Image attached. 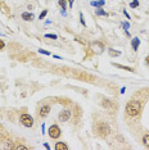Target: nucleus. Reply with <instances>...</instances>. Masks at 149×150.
Masks as SVG:
<instances>
[{
  "instance_id": "obj_1",
  "label": "nucleus",
  "mask_w": 149,
  "mask_h": 150,
  "mask_svg": "<svg viewBox=\"0 0 149 150\" xmlns=\"http://www.w3.org/2000/svg\"><path fill=\"white\" fill-rule=\"evenodd\" d=\"M126 114L130 117V118H138L139 114H140L141 112V104L139 100H135V99H132V100H130L127 104H126Z\"/></svg>"
},
{
  "instance_id": "obj_2",
  "label": "nucleus",
  "mask_w": 149,
  "mask_h": 150,
  "mask_svg": "<svg viewBox=\"0 0 149 150\" xmlns=\"http://www.w3.org/2000/svg\"><path fill=\"white\" fill-rule=\"evenodd\" d=\"M94 131L99 137L106 139V137L111 133V127L108 126V123H106V122H98L96 124H95Z\"/></svg>"
},
{
  "instance_id": "obj_3",
  "label": "nucleus",
  "mask_w": 149,
  "mask_h": 150,
  "mask_svg": "<svg viewBox=\"0 0 149 150\" xmlns=\"http://www.w3.org/2000/svg\"><path fill=\"white\" fill-rule=\"evenodd\" d=\"M72 75L75 76L77 80H80V81H87V82H95V78L94 76L89 75V73H85V72H80V71H73L72 72Z\"/></svg>"
},
{
  "instance_id": "obj_4",
  "label": "nucleus",
  "mask_w": 149,
  "mask_h": 150,
  "mask_svg": "<svg viewBox=\"0 0 149 150\" xmlns=\"http://www.w3.org/2000/svg\"><path fill=\"white\" fill-rule=\"evenodd\" d=\"M100 105H102L106 110H109V112H112V113H115L117 110V108H118L115 101L109 100V99H103V100L100 101Z\"/></svg>"
},
{
  "instance_id": "obj_5",
  "label": "nucleus",
  "mask_w": 149,
  "mask_h": 150,
  "mask_svg": "<svg viewBox=\"0 0 149 150\" xmlns=\"http://www.w3.org/2000/svg\"><path fill=\"white\" fill-rule=\"evenodd\" d=\"M19 121H21V123L23 124L24 127H32L34 126V118L30 116V114H27V113H23L22 116L19 117Z\"/></svg>"
},
{
  "instance_id": "obj_6",
  "label": "nucleus",
  "mask_w": 149,
  "mask_h": 150,
  "mask_svg": "<svg viewBox=\"0 0 149 150\" xmlns=\"http://www.w3.org/2000/svg\"><path fill=\"white\" fill-rule=\"evenodd\" d=\"M48 133H49V136L52 137V139H58L59 136H61V128H59V126H57V124H52V126L49 127V131H48Z\"/></svg>"
},
{
  "instance_id": "obj_7",
  "label": "nucleus",
  "mask_w": 149,
  "mask_h": 150,
  "mask_svg": "<svg viewBox=\"0 0 149 150\" xmlns=\"http://www.w3.org/2000/svg\"><path fill=\"white\" fill-rule=\"evenodd\" d=\"M69 118H71V110L68 109H63L58 116V119L61 122H67V121H69Z\"/></svg>"
},
{
  "instance_id": "obj_8",
  "label": "nucleus",
  "mask_w": 149,
  "mask_h": 150,
  "mask_svg": "<svg viewBox=\"0 0 149 150\" xmlns=\"http://www.w3.org/2000/svg\"><path fill=\"white\" fill-rule=\"evenodd\" d=\"M50 113V105H48V104H44L43 107L39 109V116L41 118H45L48 117V114Z\"/></svg>"
},
{
  "instance_id": "obj_9",
  "label": "nucleus",
  "mask_w": 149,
  "mask_h": 150,
  "mask_svg": "<svg viewBox=\"0 0 149 150\" xmlns=\"http://www.w3.org/2000/svg\"><path fill=\"white\" fill-rule=\"evenodd\" d=\"M91 46H93V50H94V52H96V53H102L103 49H104V45L102 42H98V41H96V42H94Z\"/></svg>"
},
{
  "instance_id": "obj_10",
  "label": "nucleus",
  "mask_w": 149,
  "mask_h": 150,
  "mask_svg": "<svg viewBox=\"0 0 149 150\" xmlns=\"http://www.w3.org/2000/svg\"><path fill=\"white\" fill-rule=\"evenodd\" d=\"M112 66H115L116 68H121V69H123V71H129V72H131V73H135V69L131 68V67H126V66H122V64H117V63H115V62L112 63Z\"/></svg>"
},
{
  "instance_id": "obj_11",
  "label": "nucleus",
  "mask_w": 149,
  "mask_h": 150,
  "mask_svg": "<svg viewBox=\"0 0 149 150\" xmlns=\"http://www.w3.org/2000/svg\"><path fill=\"white\" fill-rule=\"evenodd\" d=\"M139 45H140V39H139V37H134L132 41H131V46H132V49H134L135 52L139 49Z\"/></svg>"
},
{
  "instance_id": "obj_12",
  "label": "nucleus",
  "mask_w": 149,
  "mask_h": 150,
  "mask_svg": "<svg viewBox=\"0 0 149 150\" xmlns=\"http://www.w3.org/2000/svg\"><path fill=\"white\" fill-rule=\"evenodd\" d=\"M12 149H17V150H28L30 148H27V146L23 145V144H13V145H12Z\"/></svg>"
},
{
  "instance_id": "obj_13",
  "label": "nucleus",
  "mask_w": 149,
  "mask_h": 150,
  "mask_svg": "<svg viewBox=\"0 0 149 150\" xmlns=\"http://www.w3.org/2000/svg\"><path fill=\"white\" fill-rule=\"evenodd\" d=\"M22 18H23V21H32L35 17L32 13H26L24 12V13H22Z\"/></svg>"
},
{
  "instance_id": "obj_14",
  "label": "nucleus",
  "mask_w": 149,
  "mask_h": 150,
  "mask_svg": "<svg viewBox=\"0 0 149 150\" xmlns=\"http://www.w3.org/2000/svg\"><path fill=\"white\" fill-rule=\"evenodd\" d=\"M55 149L57 150H67L68 149V145H67V144H64V142H57Z\"/></svg>"
},
{
  "instance_id": "obj_15",
  "label": "nucleus",
  "mask_w": 149,
  "mask_h": 150,
  "mask_svg": "<svg viewBox=\"0 0 149 150\" xmlns=\"http://www.w3.org/2000/svg\"><path fill=\"white\" fill-rule=\"evenodd\" d=\"M90 4L93 5V7H95V8H102V7H104L106 3H104V0H99V1H91Z\"/></svg>"
},
{
  "instance_id": "obj_16",
  "label": "nucleus",
  "mask_w": 149,
  "mask_h": 150,
  "mask_svg": "<svg viewBox=\"0 0 149 150\" xmlns=\"http://www.w3.org/2000/svg\"><path fill=\"white\" fill-rule=\"evenodd\" d=\"M95 14H96V15H104V17H107V15H108V13H107L106 10H103L102 8H98L96 10H95Z\"/></svg>"
},
{
  "instance_id": "obj_17",
  "label": "nucleus",
  "mask_w": 149,
  "mask_h": 150,
  "mask_svg": "<svg viewBox=\"0 0 149 150\" xmlns=\"http://www.w3.org/2000/svg\"><path fill=\"white\" fill-rule=\"evenodd\" d=\"M143 144H144L147 148H149V133H145L143 136Z\"/></svg>"
},
{
  "instance_id": "obj_18",
  "label": "nucleus",
  "mask_w": 149,
  "mask_h": 150,
  "mask_svg": "<svg viewBox=\"0 0 149 150\" xmlns=\"http://www.w3.org/2000/svg\"><path fill=\"white\" fill-rule=\"evenodd\" d=\"M108 53H109L111 56H118V55H121V53H120L118 50H113V49H109Z\"/></svg>"
},
{
  "instance_id": "obj_19",
  "label": "nucleus",
  "mask_w": 149,
  "mask_h": 150,
  "mask_svg": "<svg viewBox=\"0 0 149 150\" xmlns=\"http://www.w3.org/2000/svg\"><path fill=\"white\" fill-rule=\"evenodd\" d=\"M138 7H139V1H138V0H132V1L130 3V8L135 9V8H138Z\"/></svg>"
},
{
  "instance_id": "obj_20",
  "label": "nucleus",
  "mask_w": 149,
  "mask_h": 150,
  "mask_svg": "<svg viewBox=\"0 0 149 150\" xmlns=\"http://www.w3.org/2000/svg\"><path fill=\"white\" fill-rule=\"evenodd\" d=\"M46 14H48V9H44V10L40 13V15H39V19H44V18L46 17Z\"/></svg>"
},
{
  "instance_id": "obj_21",
  "label": "nucleus",
  "mask_w": 149,
  "mask_h": 150,
  "mask_svg": "<svg viewBox=\"0 0 149 150\" xmlns=\"http://www.w3.org/2000/svg\"><path fill=\"white\" fill-rule=\"evenodd\" d=\"M45 37H46V39H52V40L58 39V37H57V35H54V33H46V35H45Z\"/></svg>"
},
{
  "instance_id": "obj_22",
  "label": "nucleus",
  "mask_w": 149,
  "mask_h": 150,
  "mask_svg": "<svg viewBox=\"0 0 149 150\" xmlns=\"http://www.w3.org/2000/svg\"><path fill=\"white\" fill-rule=\"evenodd\" d=\"M59 5H61V8L64 9L67 7V0H59Z\"/></svg>"
},
{
  "instance_id": "obj_23",
  "label": "nucleus",
  "mask_w": 149,
  "mask_h": 150,
  "mask_svg": "<svg viewBox=\"0 0 149 150\" xmlns=\"http://www.w3.org/2000/svg\"><path fill=\"white\" fill-rule=\"evenodd\" d=\"M122 26H123V28H125V31H127L129 28H130V23H129V22H123Z\"/></svg>"
},
{
  "instance_id": "obj_24",
  "label": "nucleus",
  "mask_w": 149,
  "mask_h": 150,
  "mask_svg": "<svg viewBox=\"0 0 149 150\" xmlns=\"http://www.w3.org/2000/svg\"><path fill=\"white\" fill-rule=\"evenodd\" d=\"M0 7H1V10H3V9H4V12H5V13H9V9H7V7H5V5L4 4H3V3H1V4H0Z\"/></svg>"
},
{
  "instance_id": "obj_25",
  "label": "nucleus",
  "mask_w": 149,
  "mask_h": 150,
  "mask_svg": "<svg viewBox=\"0 0 149 150\" xmlns=\"http://www.w3.org/2000/svg\"><path fill=\"white\" fill-rule=\"evenodd\" d=\"M80 21H81V23L84 24V26H86V23H85V19H84V14L80 13Z\"/></svg>"
},
{
  "instance_id": "obj_26",
  "label": "nucleus",
  "mask_w": 149,
  "mask_h": 150,
  "mask_svg": "<svg viewBox=\"0 0 149 150\" xmlns=\"http://www.w3.org/2000/svg\"><path fill=\"white\" fill-rule=\"evenodd\" d=\"M4 47H5L4 41H3V40H0V50H4Z\"/></svg>"
},
{
  "instance_id": "obj_27",
  "label": "nucleus",
  "mask_w": 149,
  "mask_h": 150,
  "mask_svg": "<svg viewBox=\"0 0 149 150\" xmlns=\"http://www.w3.org/2000/svg\"><path fill=\"white\" fill-rule=\"evenodd\" d=\"M39 52H40L41 54H45V55H49V54H50L49 52H46V50H43V49H40V50H39Z\"/></svg>"
},
{
  "instance_id": "obj_28",
  "label": "nucleus",
  "mask_w": 149,
  "mask_h": 150,
  "mask_svg": "<svg viewBox=\"0 0 149 150\" xmlns=\"http://www.w3.org/2000/svg\"><path fill=\"white\" fill-rule=\"evenodd\" d=\"M145 63H147V64L149 66V55L147 56V58H145Z\"/></svg>"
},
{
  "instance_id": "obj_29",
  "label": "nucleus",
  "mask_w": 149,
  "mask_h": 150,
  "mask_svg": "<svg viewBox=\"0 0 149 150\" xmlns=\"http://www.w3.org/2000/svg\"><path fill=\"white\" fill-rule=\"evenodd\" d=\"M123 13H125V15H126V18H130V15H129V13L126 10H123Z\"/></svg>"
},
{
  "instance_id": "obj_30",
  "label": "nucleus",
  "mask_w": 149,
  "mask_h": 150,
  "mask_svg": "<svg viewBox=\"0 0 149 150\" xmlns=\"http://www.w3.org/2000/svg\"><path fill=\"white\" fill-rule=\"evenodd\" d=\"M44 148H46V149H50V146H49V144H44Z\"/></svg>"
}]
</instances>
